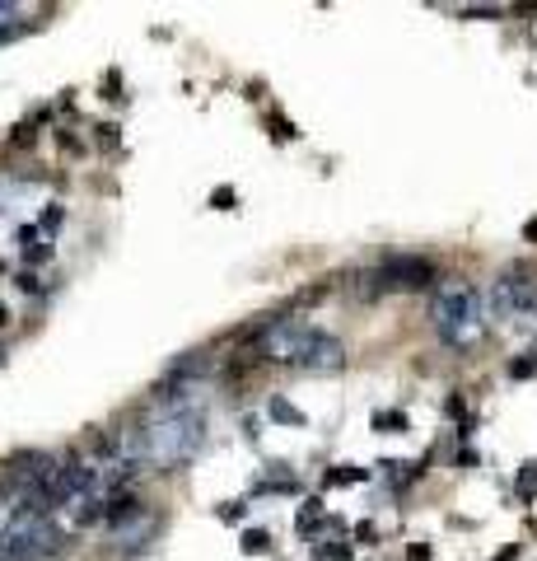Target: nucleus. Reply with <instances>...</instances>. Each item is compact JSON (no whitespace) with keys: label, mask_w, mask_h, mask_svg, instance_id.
<instances>
[{"label":"nucleus","mask_w":537,"mask_h":561,"mask_svg":"<svg viewBox=\"0 0 537 561\" xmlns=\"http://www.w3.org/2000/svg\"><path fill=\"white\" fill-rule=\"evenodd\" d=\"M206 445V412L187 403H164L150 421L122 430L117 449L126 454V463H155V468H168V463H187L196 449Z\"/></svg>","instance_id":"1"},{"label":"nucleus","mask_w":537,"mask_h":561,"mask_svg":"<svg viewBox=\"0 0 537 561\" xmlns=\"http://www.w3.org/2000/svg\"><path fill=\"white\" fill-rule=\"evenodd\" d=\"M430 318H435L439 337H444L448 347H472L482 337V323H486V300L467 280H448L444 290L435 295V304H430Z\"/></svg>","instance_id":"2"},{"label":"nucleus","mask_w":537,"mask_h":561,"mask_svg":"<svg viewBox=\"0 0 537 561\" xmlns=\"http://www.w3.org/2000/svg\"><path fill=\"white\" fill-rule=\"evenodd\" d=\"M56 548H61V533H56L52 519L14 510L10 524L0 528V557L5 561H43V557H52Z\"/></svg>","instance_id":"3"},{"label":"nucleus","mask_w":537,"mask_h":561,"mask_svg":"<svg viewBox=\"0 0 537 561\" xmlns=\"http://www.w3.org/2000/svg\"><path fill=\"white\" fill-rule=\"evenodd\" d=\"M323 342V327H309L304 318H276V323L262 332V356L267 360H285V365H309V356H314V347Z\"/></svg>","instance_id":"4"},{"label":"nucleus","mask_w":537,"mask_h":561,"mask_svg":"<svg viewBox=\"0 0 537 561\" xmlns=\"http://www.w3.org/2000/svg\"><path fill=\"white\" fill-rule=\"evenodd\" d=\"M486 314L509 323V318H528L537 314V280L519 276V271H504L491 280V295H486Z\"/></svg>","instance_id":"5"},{"label":"nucleus","mask_w":537,"mask_h":561,"mask_svg":"<svg viewBox=\"0 0 537 561\" xmlns=\"http://www.w3.org/2000/svg\"><path fill=\"white\" fill-rule=\"evenodd\" d=\"M374 280H379V290H397V285L421 290V285L435 280V262L430 258H388L379 271H374Z\"/></svg>","instance_id":"6"},{"label":"nucleus","mask_w":537,"mask_h":561,"mask_svg":"<svg viewBox=\"0 0 537 561\" xmlns=\"http://www.w3.org/2000/svg\"><path fill=\"white\" fill-rule=\"evenodd\" d=\"M108 533H112V543H122V548H135V543H145L150 533H155V515H150L145 505H135L131 515L108 519Z\"/></svg>","instance_id":"7"},{"label":"nucleus","mask_w":537,"mask_h":561,"mask_svg":"<svg viewBox=\"0 0 537 561\" xmlns=\"http://www.w3.org/2000/svg\"><path fill=\"white\" fill-rule=\"evenodd\" d=\"M341 365H346V351H341V342L323 332V342L314 347V356H309V365H304V370H341Z\"/></svg>","instance_id":"8"},{"label":"nucleus","mask_w":537,"mask_h":561,"mask_svg":"<svg viewBox=\"0 0 537 561\" xmlns=\"http://www.w3.org/2000/svg\"><path fill=\"white\" fill-rule=\"evenodd\" d=\"M370 477V468H355V463H341L336 472H327L323 486H350V482H365Z\"/></svg>","instance_id":"9"},{"label":"nucleus","mask_w":537,"mask_h":561,"mask_svg":"<svg viewBox=\"0 0 537 561\" xmlns=\"http://www.w3.org/2000/svg\"><path fill=\"white\" fill-rule=\"evenodd\" d=\"M267 412L276 416V421H285V426H304V412L290 403V398H271V403H267Z\"/></svg>","instance_id":"10"},{"label":"nucleus","mask_w":537,"mask_h":561,"mask_svg":"<svg viewBox=\"0 0 537 561\" xmlns=\"http://www.w3.org/2000/svg\"><path fill=\"white\" fill-rule=\"evenodd\" d=\"M374 430H383V435H402L406 430V412H374Z\"/></svg>","instance_id":"11"},{"label":"nucleus","mask_w":537,"mask_h":561,"mask_svg":"<svg viewBox=\"0 0 537 561\" xmlns=\"http://www.w3.org/2000/svg\"><path fill=\"white\" fill-rule=\"evenodd\" d=\"M243 552H267L271 548V538H267V528H248L243 533V543H238Z\"/></svg>","instance_id":"12"},{"label":"nucleus","mask_w":537,"mask_h":561,"mask_svg":"<svg viewBox=\"0 0 537 561\" xmlns=\"http://www.w3.org/2000/svg\"><path fill=\"white\" fill-rule=\"evenodd\" d=\"M61 220H66V211H61V206H47V211H43V229H47V234H56V229H61Z\"/></svg>","instance_id":"13"},{"label":"nucleus","mask_w":537,"mask_h":561,"mask_svg":"<svg viewBox=\"0 0 537 561\" xmlns=\"http://www.w3.org/2000/svg\"><path fill=\"white\" fill-rule=\"evenodd\" d=\"M509 374H514V379H528V374H537V360H514Z\"/></svg>","instance_id":"14"},{"label":"nucleus","mask_w":537,"mask_h":561,"mask_svg":"<svg viewBox=\"0 0 537 561\" xmlns=\"http://www.w3.org/2000/svg\"><path fill=\"white\" fill-rule=\"evenodd\" d=\"M211 206H220V211H234V192H229V187H220V192L211 197Z\"/></svg>","instance_id":"15"},{"label":"nucleus","mask_w":537,"mask_h":561,"mask_svg":"<svg viewBox=\"0 0 537 561\" xmlns=\"http://www.w3.org/2000/svg\"><path fill=\"white\" fill-rule=\"evenodd\" d=\"M14 285H19V290H43V280H38L33 271H19V280H14Z\"/></svg>","instance_id":"16"},{"label":"nucleus","mask_w":537,"mask_h":561,"mask_svg":"<svg viewBox=\"0 0 537 561\" xmlns=\"http://www.w3.org/2000/svg\"><path fill=\"white\" fill-rule=\"evenodd\" d=\"M495 561H519V543H509V548L495 552Z\"/></svg>","instance_id":"17"},{"label":"nucleus","mask_w":537,"mask_h":561,"mask_svg":"<svg viewBox=\"0 0 537 561\" xmlns=\"http://www.w3.org/2000/svg\"><path fill=\"white\" fill-rule=\"evenodd\" d=\"M323 557H332V561H350V548H323Z\"/></svg>","instance_id":"18"},{"label":"nucleus","mask_w":537,"mask_h":561,"mask_svg":"<svg viewBox=\"0 0 537 561\" xmlns=\"http://www.w3.org/2000/svg\"><path fill=\"white\" fill-rule=\"evenodd\" d=\"M411 561H430V548H411Z\"/></svg>","instance_id":"19"},{"label":"nucleus","mask_w":537,"mask_h":561,"mask_svg":"<svg viewBox=\"0 0 537 561\" xmlns=\"http://www.w3.org/2000/svg\"><path fill=\"white\" fill-rule=\"evenodd\" d=\"M524 234H528V239H533V244H537V220H528V224H524Z\"/></svg>","instance_id":"20"},{"label":"nucleus","mask_w":537,"mask_h":561,"mask_svg":"<svg viewBox=\"0 0 537 561\" xmlns=\"http://www.w3.org/2000/svg\"><path fill=\"white\" fill-rule=\"evenodd\" d=\"M5 323H10V314H5V304H0V327H5Z\"/></svg>","instance_id":"21"},{"label":"nucleus","mask_w":537,"mask_h":561,"mask_svg":"<svg viewBox=\"0 0 537 561\" xmlns=\"http://www.w3.org/2000/svg\"><path fill=\"white\" fill-rule=\"evenodd\" d=\"M0 360H5V351H0Z\"/></svg>","instance_id":"22"},{"label":"nucleus","mask_w":537,"mask_h":561,"mask_svg":"<svg viewBox=\"0 0 537 561\" xmlns=\"http://www.w3.org/2000/svg\"><path fill=\"white\" fill-rule=\"evenodd\" d=\"M0 561H5V557H0Z\"/></svg>","instance_id":"23"}]
</instances>
